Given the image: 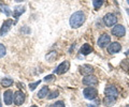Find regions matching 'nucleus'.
I'll return each instance as SVG.
<instances>
[{
	"label": "nucleus",
	"instance_id": "obj_1",
	"mask_svg": "<svg viewBox=\"0 0 129 107\" xmlns=\"http://www.w3.org/2000/svg\"><path fill=\"white\" fill-rule=\"evenodd\" d=\"M84 22H85V14H84V12H82V11L74 12V13L71 15L70 21H69L70 26L74 29L80 28L84 24Z\"/></svg>",
	"mask_w": 129,
	"mask_h": 107
},
{
	"label": "nucleus",
	"instance_id": "obj_2",
	"mask_svg": "<svg viewBox=\"0 0 129 107\" xmlns=\"http://www.w3.org/2000/svg\"><path fill=\"white\" fill-rule=\"evenodd\" d=\"M103 23L107 27H112V26H115L116 23H117V17H116L115 14L113 13H108L104 15L103 17Z\"/></svg>",
	"mask_w": 129,
	"mask_h": 107
},
{
	"label": "nucleus",
	"instance_id": "obj_3",
	"mask_svg": "<svg viewBox=\"0 0 129 107\" xmlns=\"http://www.w3.org/2000/svg\"><path fill=\"white\" fill-rule=\"evenodd\" d=\"M83 94L87 100H94V98H96L97 95H98V91H97V89L94 88V87H87V88L84 89Z\"/></svg>",
	"mask_w": 129,
	"mask_h": 107
},
{
	"label": "nucleus",
	"instance_id": "obj_4",
	"mask_svg": "<svg viewBox=\"0 0 129 107\" xmlns=\"http://www.w3.org/2000/svg\"><path fill=\"white\" fill-rule=\"evenodd\" d=\"M13 26H14V22L12 21V19H7V21H5V23H3L1 26V28H0V35H1V37L6 35Z\"/></svg>",
	"mask_w": 129,
	"mask_h": 107
},
{
	"label": "nucleus",
	"instance_id": "obj_5",
	"mask_svg": "<svg viewBox=\"0 0 129 107\" xmlns=\"http://www.w3.org/2000/svg\"><path fill=\"white\" fill-rule=\"evenodd\" d=\"M69 69H70V62L66 60V61L61 62V63H60V64L57 66V68L55 69L54 73H55V74H57V75H61V74H64V73H66Z\"/></svg>",
	"mask_w": 129,
	"mask_h": 107
},
{
	"label": "nucleus",
	"instance_id": "obj_6",
	"mask_svg": "<svg viewBox=\"0 0 129 107\" xmlns=\"http://www.w3.org/2000/svg\"><path fill=\"white\" fill-rule=\"evenodd\" d=\"M111 42V38H110V35H109L108 33H102L101 35L99 37L98 39V46L99 47H101V48H104V47H107L109 45V43Z\"/></svg>",
	"mask_w": 129,
	"mask_h": 107
},
{
	"label": "nucleus",
	"instance_id": "obj_7",
	"mask_svg": "<svg viewBox=\"0 0 129 107\" xmlns=\"http://www.w3.org/2000/svg\"><path fill=\"white\" fill-rule=\"evenodd\" d=\"M111 33L113 35H115V37L122 38V37H124V35H125V33H126V29H125V27L123 25H115L112 28Z\"/></svg>",
	"mask_w": 129,
	"mask_h": 107
},
{
	"label": "nucleus",
	"instance_id": "obj_8",
	"mask_svg": "<svg viewBox=\"0 0 129 107\" xmlns=\"http://www.w3.org/2000/svg\"><path fill=\"white\" fill-rule=\"evenodd\" d=\"M104 94H106L107 97H113V98H116L117 97V94H118V91L116 89V87L114 86H109L104 90Z\"/></svg>",
	"mask_w": 129,
	"mask_h": 107
},
{
	"label": "nucleus",
	"instance_id": "obj_9",
	"mask_svg": "<svg viewBox=\"0 0 129 107\" xmlns=\"http://www.w3.org/2000/svg\"><path fill=\"white\" fill-rule=\"evenodd\" d=\"M13 101H14V104L15 105H22L24 102H25V93L23 91H17L15 92L14 94V97H13Z\"/></svg>",
	"mask_w": 129,
	"mask_h": 107
},
{
	"label": "nucleus",
	"instance_id": "obj_10",
	"mask_svg": "<svg viewBox=\"0 0 129 107\" xmlns=\"http://www.w3.org/2000/svg\"><path fill=\"white\" fill-rule=\"evenodd\" d=\"M83 84L86 86H95L98 84V79L94 75H88L83 78Z\"/></svg>",
	"mask_w": 129,
	"mask_h": 107
},
{
	"label": "nucleus",
	"instance_id": "obj_11",
	"mask_svg": "<svg viewBox=\"0 0 129 107\" xmlns=\"http://www.w3.org/2000/svg\"><path fill=\"white\" fill-rule=\"evenodd\" d=\"M122 49V45L118 42H112L110 45L108 46V51L110 54H117Z\"/></svg>",
	"mask_w": 129,
	"mask_h": 107
},
{
	"label": "nucleus",
	"instance_id": "obj_12",
	"mask_svg": "<svg viewBox=\"0 0 129 107\" xmlns=\"http://www.w3.org/2000/svg\"><path fill=\"white\" fill-rule=\"evenodd\" d=\"M92 72H94V68H92L91 65H89V64H84L82 66H80V73L85 75V76L90 75Z\"/></svg>",
	"mask_w": 129,
	"mask_h": 107
},
{
	"label": "nucleus",
	"instance_id": "obj_13",
	"mask_svg": "<svg viewBox=\"0 0 129 107\" xmlns=\"http://www.w3.org/2000/svg\"><path fill=\"white\" fill-rule=\"evenodd\" d=\"M13 91L11 90H8L3 93V101H5V104L6 105H11L12 104V101H13Z\"/></svg>",
	"mask_w": 129,
	"mask_h": 107
},
{
	"label": "nucleus",
	"instance_id": "obj_14",
	"mask_svg": "<svg viewBox=\"0 0 129 107\" xmlns=\"http://www.w3.org/2000/svg\"><path fill=\"white\" fill-rule=\"evenodd\" d=\"M92 51V47L89 45V44H87V43H85L82 47H81V49H80V53L82 54V55H88V54H90Z\"/></svg>",
	"mask_w": 129,
	"mask_h": 107
},
{
	"label": "nucleus",
	"instance_id": "obj_15",
	"mask_svg": "<svg viewBox=\"0 0 129 107\" xmlns=\"http://www.w3.org/2000/svg\"><path fill=\"white\" fill-rule=\"evenodd\" d=\"M24 12H25V8L24 7H16L14 9V12H13V16L17 19L24 13Z\"/></svg>",
	"mask_w": 129,
	"mask_h": 107
},
{
	"label": "nucleus",
	"instance_id": "obj_16",
	"mask_svg": "<svg viewBox=\"0 0 129 107\" xmlns=\"http://www.w3.org/2000/svg\"><path fill=\"white\" fill-rule=\"evenodd\" d=\"M48 92H50V89H48V87H47V86H44V87H42V89L39 91V93H38V97H39V98H43V97H45V96H47Z\"/></svg>",
	"mask_w": 129,
	"mask_h": 107
},
{
	"label": "nucleus",
	"instance_id": "obj_17",
	"mask_svg": "<svg viewBox=\"0 0 129 107\" xmlns=\"http://www.w3.org/2000/svg\"><path fill=\"white\" fill-rule=\"evenodd\" d=\"M0 84H1L2 87H5V88H8V87L12 86V84H13V79H11V78H3V79H1Z\"/></svg>",
	"mask_w": 129,
	"mask_h": 107
},
{
	"label": "nucleus",
	"instance_id": "obj_18",
	"mask_svg": "<svg viewBox=\"0 0 129 107\" xmlns=\"http://www.w3.org/2000/svg\"><path fill=\"white\" fill-rule=\"evenodd\" d=\"M115 103V98H113V97H104V100H103V104L106 105V106H112L113 104Z\"/></svg>",
	"mask_w": 129,
	"mask_h": 107
},
{
	"label": "nucleus",
	"instance_id": "obj_19",
	"mask_svg": "<svg viewBox=\"0 0 129 107\" xmlns=\"http://www.w3.org/2000/svg\"><path fill=\"white\" fill-rule=\"evenodd\" d=\"M0 8H1V11L7 15V16H10L11 11H10V9H9V7L6 6V5H3V3H0Z\"/></svg>",
	"mask_w": 129,
	"mask_h": 107
},
{
	"label": "nucleus",
	"instance_id": "obj_20",
	"mask_svg": "<svg viewBox=\"0 0 129 107\" xmlns=\"http://www.w3.org/2000/svg\"><path fill=\"white\" fill-rule=\"evenodd\" d=\"M92 5H94V8L96 10H98L99 8L103 5V1H101V0H94V1H92Z\"/></svg>",
	"mask_w": 129,
	"mask_h": 107
},
{
	"label": "nucleus",
	"instance_id": "obj_21",
	"mask_svg": "<svg viewBox=\"0 0 129 107\" xmlns=\"http://www.w3.org/2000/svg\"><path fill=\"white\" fill-rule=\"evenodd\" d=\"M6 54H7V48H6V46L3 45V44H0V58L5 57Z\"/></svg>",
	"mask_w": 129,
	"mask_h": 107
},
{
	"label": "nucleus",
	"instance_id": "obj_22",
	"mask_svg": "<svg viewBox=\"0 0 129 107\" xmlns=\"http://www.w3.org/2000/svg\"><path fill=\"white\" fill-rule=\"evenodd\" d=\"M40 82H41V80H38V81H36V82H31V84L29 85V90L30 91H34L40 85Z\"/></svg>",
	"mask_w": 129,
	"mask_h": 107
},
{
	"label": "nucleus",
	"instance_id": "obj_23",
	"mask_svg": "<svg viewBox=\"0 0 129 107\" xmlns=\"http://www.w3.org/2000/svg\"><path fill=\"white\" fill-rule=\"evenodd\" d=\"M59 95V92L58 91H53L50 95H47V98L48 100H53V98H55V97H57Z\"/></svg>",
	"mask_w": 129,
	"mask_h": 107
},
{
	"label": "nucleus",
	"instance_id": "obj_24",
	"mask_svg": "<svg viewBox=\"0 0 129 107\" xmlns=\"http://www.w3.org/2000/svg\"><path fill=\"white\" fill-rule=\"evenodd\" d=\"M52 107H66V106H64V103H63V102H61V101H58V102L54 103L53 106H52Z\"/></svg>",
	"mask_w": 129,
	"mask_h": 107
},
{
	"label": "nucleus",
	"instance_id": "obj_25",
	"mask_svg": "<svg viewBox=\"0 0 129 107\" xmlns=\"http://www.w3.org/2000/svg\"><path fill=\"white\" fill-rule=\"evenodd\" d=\"M54 79V75H48V76H46L45 78H44V81H51Z\"/></svg>",
	"mask_w": 129,
	"mask_h": 107
},
{
	"label": "nucleus",
	"instance_id": "obj_26",
	"mask_svg": "<svg viewBox=\"0 0 129 107\" xmlns=\"http://www.w3.org/2000/svg\"><path fill=\"white\" fill-rule=\"evenodd\" d=\"M30 107H38V106H36V105H32V106H30Z\"/></svg>",
	"mask_w": 129,
	"mask_h": 107
},
{
	"label": "nucleus",
	"instance_id": "obj_27",
	"mask_svg": "<svg viewBox=\"0 0 129 107\" xmlns=\"http://www.w3.org/2000/svg\"><path fill=\"white\" fill-rule=\"evenodd\" d=\"M0 107H1V102H0Z\"/></svg>",
	"mask_w": 129,
	"mask_h": 107
},
{
	"label": "nucleus",
	"instance_id": "obj_28",
	"mask_svg": "<svg viewBox=\"0 0 129 107\" xmlns=\"http://www.w3.org/2000/svg\"><path fill=\"white\" fill-rule=\"evenodd\" d=\"M127 3H128V5H129V0H128V1H127Z\"/></svg>",
	"mask_w": 129,
	"mask_h": 107
},
{
	"label": "nucleus",
	"instance_id": "obj_29",
	"mask_svg": "<svg viewBox=\"0 0 129 107\" xmlns=\"http://www.w3.org/2000/svg\"><path fill=\"white\" fill-rule=\"evenodd\" d=\"M126 107H129V105H127V106H126Z\"/></svg>",
	"mask_w": 129,
	"mask_h": 107
}]
</instances>
